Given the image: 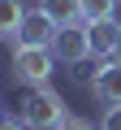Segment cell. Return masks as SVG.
<instances>
[{
	"label": "cell",
	"instance_id": "obj_1",
	"mask_svg": "<svg viewBox=\"0 0 121 130\" xmlns=\"http://www.w3.org/2000/svg\"><path fill=\"white\" fill-rule=\"evenodd\" d=\"M65 117H69V108H65V100L52 87H30L22 95V121L30 130H56Z\"/></svg>",
	"mask_w": 121,
	"mask_h": 130
},
{
	"label": "cell",
	"instance_id": "obj_2",
	"mask_svg": "<svg viewBox=\"0 0 121 130\" xmlns=\"http://www.w3.org/2000/svg\"><path fill=\"white\" fill-rule=\"evenodd\" d=\"M56 70V52L52 48H13V78L26 87H48Z\"/></svg>",
	"mask_w": 121,
	"mask_h": 130
},
{
	"label": "cell",
	"instance_id": "obj_3",
	"mask_svg": "<svg viewBox=\"0 0 121 130\" xmlns=\"http://www.w3.org/2000/svg\"><path fill=\"white\" fill-rule=\"evenodd\" d=\"M56 22L43 13V9H30L26 18H22V26H17V35H13V48H52V39H56Z\"/></svg>",
	"mask_w": 121,
	"mask_h": 130
},
{
	"label": "cell",
	"instance_id": "obj_4",
	"mask_svg": "<svg viewBox=\"0 0 121 130\" xmlns=\"http://www.w3.org/2000/svg\"><path fill=\"white\" fill-rule=\"evenodd\" d=\"M52 52H56V61H65V65H82V61L91 56L87 22H78V26H61L56 39H52Z\"/></svg>",
	"mask_w": 121,
	"mask_h": 130
},
{
	"label": "cell",
	"instance_id": "obj_5",
	"mask_svg": "<svg viewBox=\"0 0 121 130\" xmlns=\"http://www.w3.org/2000/svg\"><path fill=\"white\" fill-rule=\"evenodd\" d=\"M91 95L99 104H121V65L117 61H99V70L91 74Z\"/></svg>",
	"mask_w": 121,
	"mask_h": 130
},
{
	"label": "cell",
	"instance_id": "obj_6",
	"mask_svg": "<svg viewBox=\"0 0 121 130\" xmlns=\"http://www.w3.org/2000/svg\"><path fill=\"white\" fill-rule=\"evenodd\" d=\"M117 35H121V22L117 18H104V22H87V39H91V56L108 61L112 48H117Z\"/></svg>",
	"mask_w": 121,
	"mask_h": 130
},
{
	"label": "cell",
	"instance_id": "obj_7",
	"mask_svg": "<svg viewBox=\"0 0 121 130\" xmlns=\"http://www.w3.org/2000/svg\"><path fill=\"white\" fill-rule=\"evenodd\" d=\"M56 26H78V22H87L82 18V0H43L39 5Z\"/></svg>",
	"mask_w": 121,
	"mask_h": 130
},
{
	"label": "cell",
	"instance_id": "obj_8",
	"mask_svg": "<svg viewBox=\"0 0 121 130\" xmlns=\"http://www.w3.org/2000/svg\"><path fill=\"white\" fill-rule=\"evenodd\" d=\"M26 9H22V0H0V39H13L17 26H22Z\"/></svg>",
	"mask_w": 121,
	"mask_h": 130
},
{
	"label": "cell",
	"instance_id": "obj_9",
	"mask_svg": "<svg viewBox=\"0 0 121 130\" xmlns=\"http://www.w3.org/2000/svg\"><path fill=\"white\" fill-rule=\"evenodd\" d=\"M82 18H87V22L117 18V0H82Z\"/></svg>",
	"mask_w": 121,
	"mask_h": 130
},
{
	"label": "cell",
	"instance_id": "obj_10",
	"mask_svg": "<svg viewBox=\"0 0 121 130\" xmlns=\"http://www.w3.org/2000/svg\"><path fill=\"white\" fill-rule=\"evenodd\" d=\"M99 130H121V104H108V108H104Z\"/></svg>",
	"mask_w": 121,
	"mask_h": 130
},
{
	"label": "cell",
	"instance_id": "obj_11",
	"mask_svg": "<svg viewBox=\"0 0 121 130\" xmlns=\"http://www.w3.org/2000/svg\"><path fill=\"white\" fill-rule=\"evenodd\" d=\"M56 130H95V126H91L87 117H74V113H69V117H65V121H61Z\"/></svg>",
	"mask_w": 121,
	"mask_h": 130
},
{
	"label": "cell",
	"instance_id": "obj_12",
	"mask_svg": "<svg viewBox=\"0 0 121 130\" xmlns=\"http://www.w3.org/2000/svg\"><path fill=\"white\" fill-rule=\"evenodd\" d=\"M0 130H30V126H26L22 117H17V121H13V117H0Z\"/></svg>",
	"mask_w": 121,
	"mask_h": 130
},
{
	"label": "cell",
	"instance_id": "obj_13",
	"mask_svg": "<svg viewBox=\"0 0 121 130\" xmlns=\"http://www.w3.org/2000/svg\"><path fill=\"white\" fill-rule=\"evenodd\" d=\"M108 61H117V65H121V35H117V48H112V56H108Z\"/></svg>",
	"mask_w": 121,
	"mask_h": 130
}]
</instances>
